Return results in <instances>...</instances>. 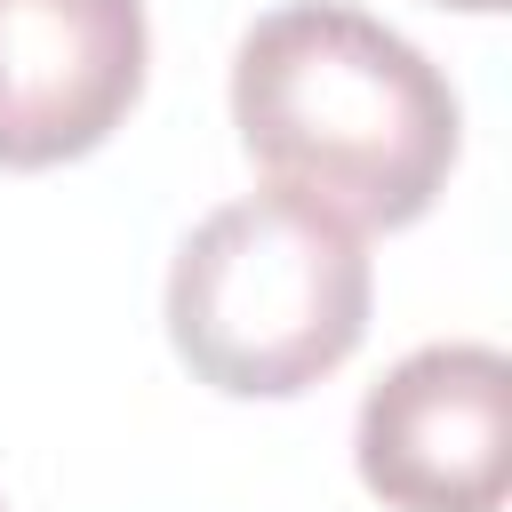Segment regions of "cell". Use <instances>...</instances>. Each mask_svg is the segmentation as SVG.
I'll return each instance as SVG.
<instances>
[{
    "label": "cell",
    "mask_w": 512,
    "mask_h": 512,
    "mask_svg": "<svg viewBox=\"0 0 512 512\" xmlns=\"http://www.w3.org/2000/svg\"><path fill=\"white\" fill-rule=\"evenodd\" d=\"M232 128L272 192L352 232L416 224L456 168V88L392 24L344 0H288L232 56Z\"/></svg>",
    "instance_id": "obj_1"
},
{
    "label": "cell",
    "mask_w": 512,
    "mask_h": 512,
    "mask_svg": "<svg viewBox=\"0 0 512 512\" xmlns=\"http://www.w3.org/2000/svg\"><path fill=\"white\" fill-rule=\"evenodd\" d=\"M368 304L376 272L344 216L296 192H248L176 248L168 344L232 400H288L360 352Z\"/></svg>",
    "instance_id": "obj_2"
},
{
    "label": "cell",
    "mask_w": 512,
    "mask_h": 512,
    "mask_svg": "<svg viewBox=\"0 0 512 512\" xmlns=\"http://www.w3.org/2000/svg\"><path fill=\"white\" fill-rule=\"evenodd\" d=\"M352 456L392 512H496L512 488V360L496 344H424L368 384Z\"/></svg>",
    "instance_id": "obj_3"
},
{
    "label": "cell",
    "mask_w": 512,
    "mask_h": 512,
    "mask_svg": "<svg viewBox=\"0 0 512 512\" xmlns=\"http://www.w3.org/2000/svg\"><path fill=\"white\" fill-rule=\"evenodd\" d=\"M144 88V0H0V168L96 152Z\"/></svg>",
    "instance_id": "obj_4"
},
{
    "label": "cell",
    "mask_w": 512,
    "mask_h": 512,
    "mask_svg": "<svg viewBox=\"0 0 512 512\" xmlns=\"http://www.w3.org/2000/svg\"><path fill=\"white\" fill-rule=\"evenodd\" d=\"M440 8H472V16H488V8H504V0H440Z\"/></svg>",
    "instance_id": "obj_5"
},
{
    "label": "cell",
    "mask_w": 512,
    "mask_h": 512,
    "mask_svg": "<svg viewBox=\"0 0 512 512\" xmlns=\"http://www.w3.org/2000/svg\"><path fill=\"white\" fill-rule=\"evenodd\" d=\"M0 512H8V504H0Z\"/></svg>",
    "instance_id": "obj_6"
}]
</instances>
